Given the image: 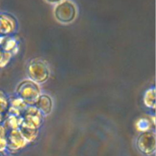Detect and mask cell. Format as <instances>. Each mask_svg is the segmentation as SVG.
<instances>
[{
  "label": "cell",
  "mask_w": 156,
  "mask_h": 156,
  "mask_svg": "<svg viewBox=\"0 0 156 156\" xmlns=\"http://www.w3.org/2000/svg\"><path fill=\"white\" fill-rule=\"evenodd\" d=\"M54 15L59 21L68 23L74 20L76 16V9L71 2L65 1L55 7Z\"/></svg>",
  "instance_id": "1"
},
{
  "label": "cell",
  "mask_w": 156,
  "mask_h": 156,
  "mask_svg": "<svg viewBox=\"0 0 156 156\" xmlns=\"http://www.w3.org/2000/svg\"><path fill=\"white\" fill-rule=\"evenodd\" d=\"M19 92L21 99L25 102L30 104L36 103L40 97V90L38 86L30 81H25L23 82L19 87Z\"/></svg>",
  "instance_id": "2"
},
{
  "label": "cell",
  "mask_w": 156,
  "mask_h": 156,
  "mask_svg": "<svg viewBox=\"0 0 156 156\" xmlns=\"http://www.w3.org/2000/svg\"><path fill=\"white\" fill-rule=\"evenodd\" d=\"M137 146L141 152L145 154H152L155 149V133L150 131L143 132L137 140Z\"/></svg>",
  "instance_id": "3"
},
{
  "label": "cell",
  "mask_w": 156,
  "mask_h": 156,
  "mask_svg": "<svg viewBox=\"0 0 156 156\" xmlns=\"http://www.w3.org/2000/svg\"><path fill=\"white\" fill-rule=\"evenodd\" d=\"M48 69L41 60H34L29 66V74L30 77L37 82H42L48 77Z\"/></svg>",
  "instance_id": "4"
},
{
  "label": "cell",
  "mask_w": 156,
  "mask_h": 156,
  "mask_svg": "<svg viewBox=\"0 0 156 156\" xmlns=\"http://www.w3.org/2000/svg\"><path fill=\"white\" fill-rule=\"evenodd\" d=\"M37 102L38 103V108H40V112L44 114H48L49 113L52 107V101L49 97L46 95L40 96Z\"/></svg>",
  "instance_id": "5"
},
{
  "label": "cell",
  "mask_w": 156,
  "mask_h": 156,
  "mask_svg": "<svg viewBox=\"0 0 156 156\" xmlns=\"http://www.w3.org/2000/svg\"><path fill=\"white\" fill-rule=\"evenodd\" d=\"M155 88H151L146 91L144 96V103L148 108H155Z\"/></svg>",
  "instance_id": "6"
},
{
  "label": "cell",
  "mask_w": 156,
  "mask_h": 156,
  "mask_svg": "<svg viewBox=\"0 0 156 156\" xmlns=\"http://www.w3.org/2000/svg\"><path fill=\"white\" fill-rule=\"evenodd\" d=\"M136 127L141 132L147 131L150 127L149 121L146 119H141L138 121Z\"/></svg>",
  "instance_id": "7"
},
{
  "label": "cell",
  "mask_w": 156,
  "mask_h": 156,
  "mask_svg": "<svg viewBox=\"0 0 156 156\" xmlns=\"http://www.w3.org/2000/svg\"><path fill=\"white\" fill-rule=\"evenodd\" d=\"M46 1L49 2H57L60 1V0H46Z\"/></svg>",
  "instance_id": "8"
}]
</instances>
